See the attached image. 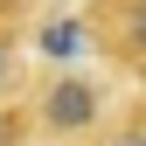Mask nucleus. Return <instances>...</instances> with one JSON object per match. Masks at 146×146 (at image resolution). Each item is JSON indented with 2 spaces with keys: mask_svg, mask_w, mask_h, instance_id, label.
Returning <instances> with one entry per match:
<instances>
[{
  "mask_svg": "<svg viewBox=\"0 0 146 146\" xmlns=\"http://www.w3.org/2000/svg\"><path fill=\"white\" fill-rule=\"evenodd\" d=\"M98 111H104V90L84 84V77H56L42 90V125H49V132H90Z\"/></svg>",
  "mask_w": 146,
  "mask_h": 146,
  "instance_id": "1",
  "label": "nucleus"
},
{
  "mask_svg": "<svg viewBox=\"0 0 146 146\" xmlns=\"http://www.w3.org/2000/svg\"><path fill=\"white\" fill-rule=\"evenodd\" d=\"M42 56H56V63H70V56H84V42H90V28L77 21V14H56V21H42Z\"/></svg>",
  "mask_w": 146,
  "mask_h": 146,
  "instance_id": "2",
  "label": "nucleus"
},
{
  "mask_svg": "<svg viewBox=\"0 0 146 146\" xmlns=\"http://www.w3.org/2000/svg\"><path fill=\"white\" fill-rule=\"evenodd\" d=\"M118 42L146 63V0H118Z\"/></svg>",
  "mask_w": 146,
  "mask_h": 146,
  "instance_id": "3",
  "label": "nucleus"
},
{
  "mask_svg": "<svg viewBox=\"0 0 146 146\" xmlns=\"http://www.w3.org/2000/svg\"><path fill=\"white\" fill-rule=\"evenodd\" d=\"M21 139H28V118L14 104H0V146H21Z\"/></svg>",
  "mask_w": 146,
  "mask_h": 146,
  "instance_id": "4",
  "label": "nucleus"
},
{
  "mask_svg": "<svg viewBox=\"0 0 146 146\" xmlns=\"http://www.w3.org/2000/svg\"><path fill=\"white\" fill-rule=\"evenodd\" d=\"M14 84V49H7V35H0V90Z\"/></svg>",
  "mask_w": 146,
  "mask_h": 146,
  "instance_id": "5",
  "label": "nucleus"
},
{
  "mask_svg": "<svg viewBox=\"0 0 146 146\" xmlns=\"http://www.w3.org/2000/svg\"><path fill=\"white\" fill-rule=\"evenodd\" d=\"M111 146H146V125H132V132H118Z\"/></svg>",
  "mask_w": 146,
  "mask_h": 146,
  "instance_id": "6",
  "label": "nucleus"
},
{
  "mask_svg": "<svg viewBox=\"0 0 146 146\" xmlns=\"http://www.w3.org/2000/svg\"><path fill=\"white\" fill-rule=\"evenodd\" d=\"M14 7H21V0H0V21H14Z\"/></svg>",
  "mask_w": 146,
  "mask_h": 146,
  "instance_id": "7",
  "label": "nucleus"
}]
</instances>
